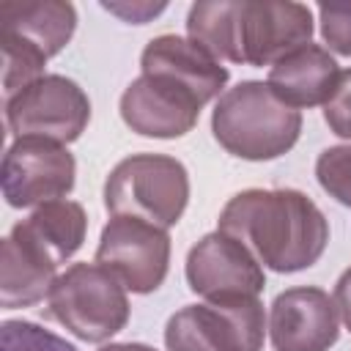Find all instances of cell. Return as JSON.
<instances>
[{
	"mask_svg": "<svg viewBox=\"0 0 351 351\" xmlns=\"http://www.w3.org/2000/svg\"><path fill=\"white\" fill-rule=\"evenodd\" d=\"M217 230L239 239L261 266L280 274L313 266L329 241L324 211L296 189H244L233 195Z\"/></svg>",
	"mask_w": 351,
	"mask_h": 351,
	"instance_id": "1",
	"label": "cell"
},
{
	"mask_svg": "<svg viewBox=\"0 0 351 351\" xmlns=\"http://www.w3.org/2000/svg\"><path fill=\"white\" fill-rule=\"evenodd\" d=\"M186 33L217 60L274 66L310 44L313 11L304 3L203 0L186 14Z\"/></svg>",
	"mask_w": 351,
	"mask_h": 351,
	"instance_id": "2",
	"label": "cell"
},
{
	"mask_svg": "<svg viewBox=\"0 0 351 351\" xmlns=\"http://www.w3.org/2000/svg\"><path fill=\"white\" fill-rule=\"evenodd\" d=\"M211 132L228 154L250 162H266L296 145L302 112L285 104L269 82L247 80L219 96L211 112Z\"/></svg>",
	"mask_w": 351,
	"mask_h": 351,
	"instance_id": "3",
	"label": "cell"
},
{
	"mask_svg": "<svg viewBox=\"0 0 351 351\" xmlns=\"http://www.w3.org/2000/svg\"><path fill=\"white\" fill-rule=\"evenodd\" d=\"M3 41V90L5 96L44 77V63L74 36L77 11L71 3L36 0L0 5Z\"/></svg>",
	"mask_w": 351,
	"mask_h": 351,
	"instance_id": "4",
	"label": "cell"
},
{
	"mask_svg": "<svg viewBox=\"0 0 351 351\" xmlns=\"http://www.w3.org/2000/svg\"><path fill=\"white\" fill-rule=\"evenodd\" d=\"M189 203V173L176 156L134 154L121 159L104 181V208L173 228Z\"/></svg>",
	"mask_w": 351,
	"mask_h": 351,
	"instance_id": "5",
	"label": "cell"
},
{
	"mask_svg": "<svg viewBox=\"0 0 351 351\" xmlns=\"http://www.w3.org/2000/svg\"><path fill=\"white\" fill-rule=\"evenodd\" d=\"M47 318L85 343H104L129 321L126 288L99 263H74L55 280L47 296Z\"/></svg>",
	"mask_w": 351,
	"mask_h": 351,
	"instance_id": "6",
	"label": "cell"
},
{
	"mask_svg": "<svg viewBox=\"0 0 351 351\" xmlns=\"http://www.w3.org/2000/svg\"><path fill=\"white\" fill-rule=\"evenodd\" d=\"M266 335L258 296L206 299L186 304L167 318V351H261Z\"/></svg>",
	"mask_w": 351,
	"mask_h": 351,
	"instance_id": "7",
	"label": "cell"
},
{
	"mask_svg": "<svg viewBox=\"0 0 351 351\" xmlns=\"http://www.w3.org/2000/svg\"><path fill=\"white\" fill-rule=\"evenodd\" d=\"M90 121L85 90L60 74H44L22 90L5 96V123L16 140L41 137L52 143H74Z\"/></svg>",
	"mask_w": 351,
	"mask_h": 351,
	"instance_id": "8",
	"label": "cell"
},
{
	"mask_svg": "<svg viewBox=\"0 0 351 351\" xmlns=\"http://www.w3.org/2000/svg\"><path fill=\"white\" fill-rule=\"evenodd\" d=\"M96 263L115 274L126 291L151 293L167 277L170 236L137 217H110L96 247Z\"/></svg>",
	"mask_w": 351,
	"mask_h": 351,
	"instance_id": "9",
	"label": "cell"
},
{
	"mask_svg": "<svg viewBox=\"0 0 351 351\" xmlns=\"http://www.w3.org/2000/svg\"><path fill=\"white\" fill-rule=\"evenodd\" d=\"M74 176L77 162L66 145L41 137H22L3 156V197L14 208L63 200L74 189Z\"/></svg>",
	"mask_w": 351,
	"mask_h": 351,
	"instance_id": "10",
	"label": "cell"
},
{
	"mask_svg": "<svg viewBox=\"0 0 351 351\" xmlns=\"http://www.w3.org/2000/svg\"><path fill=\"white\" fill-rule=\"evenodd\" d=\"M203 107L206 101L189 85L167 74H140L121 96L123 123L143 137L159 140H173L192 132Z\"/></svg>",
	"mask_w": 351,
	"mask_h": 351,
	"instance_id": "11",
	"label": "cell"
},
{
	"mask_svg": "<svg viewBox=\"0 0 351 351\" xmlns=\"http://www.w3.org/2000/svg\"><path fill=\"white\" fill-rule=\"evenodd\" d=\"M186 282L206 299L258 296L266 285L258 258L233 236L214 230L186 255Z\"/></svg>",
	"mask_w": 351,
	"mask_h": 351,
	"instance_id": "12",
	"label": "cell"
},
{
	"mask_svg": "<svg viewBox=\"0 0 351 351\" xmlns=\"http://www.w3.org/2000/svg\"><path fill=\"white\" fill-rule=\"evenodd\" d=\"M269 335L274 351H329L340 335L337 304L321 288H288L271 302Z\"/></svg>",
	"mask_w": 351,
	"mask_h": 351,
	"instance_id": "13",
	"label": "cell"
},
{
	"mask_svg": "<svg viewBox=\"0 0 351 351\" xmlns=\"http://www.w3.org/2000/svg\"><path fill=\"white\" fill-rule=\"evenodd\" d=\"M58 263L55 258L25 230L22 222L11 228L3 239V261H0V304L5 310L33 307L44 296H49L55 285Z\"/></svg>",
	"mask_w": 351,
	"mask_h": 351,
	"instance_id": "14",
	"label": "cell"
},
{
	"mask_svg": "<svg viewBox=\"0 0 351 351\" xmlns=\"http://www.w3.org/2000/svg\"><path fill=\"white\" fill-rule=\"evenodd\" d=\"M143 74H167L184 85H189L206 104L222 93L228 82V69L208 55L192 38H181L173 33L156 36L145 44L140 55Z\"/></svg>",
	"mask_w": 351,
	"mask_h": 351,
	"instance_id": "15",
	"label": "cell"
},
{
	"mask_svg": "<svg viewBox=\"0 0 351 351\" xmlns=\"http://www.w3.org/2000/svg\"><path fill=\"white\" fill-rule=\"evenodd\" d=\"M340 66L329 49L304 44L269 69V88L293 110L326 104L340 82Z\"/></svg>",
	"mask_w": 351,
	"mask_h": 351,
	"instance_id": "16",
	"label": "cell"
},
{
	"mask_svg": "<svg viewBox=\"0 0 351 351\" xmlns=\"http://www.w3.org/2000/svg\"><path fill=\"white\" fill-rule=\"evenodd\" d=\"M22 225L60 266L82 247L85 230H88V217L80 203L63 197V200L38 206L27 219H22Z\"/></svg>",
	"mask_w": 351,
	"mask_h": 351,
	"instance_id": "17",
	"label": "cell"
},
{
	"mask_svg": "<svg viewBox=\"0 0 351 351\" xmlns=\"http://www.w3.org/2000/svg\"><path fill=\"white\" fill-rule=\"evenodd\" d=\"M315 178L329 197L351 208V145L326 148L315 162Z\"/></svg>",
	"mask_w": 351,
	"mask_h": 351,
	"instance_id": "18",
	"label": "cell"
},
{
	"mask_svg": "<svg viewBox=\"0 0 351 351\" xmlns=\"http://www.w3.org/2000/svg\"><path fill=\"white\" fill-rule=\"evenodd\" d=\"M0 351H77V348L33 321H5L0 329Z\"/></svg>",
	"mask_w": 351,
	"mask_h": 351,
	"instance_id": "19",
	"label": "cell"
},
{
	"mask_svg": "<svg viewBox=\"0 0 351 351\" xmlns=\"http://www.w3.org/2000/svg\"><path fill=\"white\" fill-rule=\"evenodd\" d=\"M321 36L337 55H351V5L348 3H321L318 5Z\"/></svg>",
	"mask_w": 351,
	"mask_h": 351,
	"instance_id": "20",
	"label": "cell"
},
{
	"mask_svg": "<svg viewBox=\"0 0 351 351\" xmlns=\"http://www.w3.org/2000/svg\"><path fill=\"white\" fill-rule=\"evenodd\" d=\"M324 121L337 137L351 140V69L340 74L335 93L324 104Z\"/></svg>",
	"mask_w": 351,
	"mask_h": 351,
	"instance_id": "21",
	"label": "cell"
},
{
	"mask_svg": "<svg viewBox=\"0 0 351 351\" xmlns=\"http://www.w3.org/2000/svg\"><path fill=\"white\" fill-rule=\"evenodd\" d=\"M101 8L110 11V14H115V16H121L123 22L145 25L151 16L162 14L167 5L165 3H145V0H140V3H101Z\"/></svg>",
	"mask_w": 351,
	"mask_h": 351,
	"instance_id": "22",
	"label": "cell"
},
{
	"mask_svg": "<svg viewBox=\"0 0 351 351\" xmlns=\"http://www.w3.org/2000/svg\"><path fill=\"white\" fill-rule=\"evenodd\" d=\"M335 304H337V313L346 324V329L351 332V269H346L335 285Z\"/></svg>",
	"mask_w": 351,
	"mask_h": 351,
	"instance_id": "23",
	"label": "cell"
},
{
	"mask_svg": "<svg viewBox=\"0 0 351 351\" xmlns=\"http://www.w3.org/2000/svg\"><path fill=\"white\" fill-rule=\"evenodd\" d=\"M99 351H156L145 343H110V346H101Z\"/></svg>",
	"mask_w": 351,
	"mask_h": 351,
	"instance_id": "24",
	"label": "cell"
}]
</instances>
